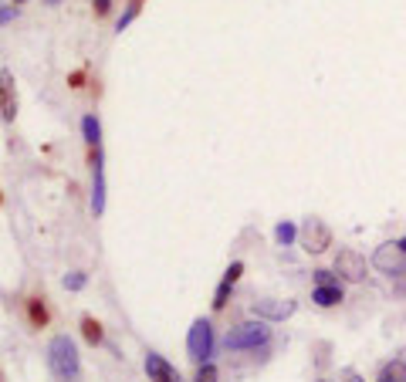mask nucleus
Here are the masks:
<instances>
[{"mask_svg":"<svg viewBox=\"0 0 406 382\" xmlns=\"http://www.w3.org/2000/svg\"><path fill=\"white\" fill-rule=\"evenodd\" d=\"M142 3H146V0H125V10L116 17V34H122V31L142 14Z\"/></svg>","mask_w":406,"mask_h":382,"instance_id":"2eb2a0df","label":"nucleus"},{"mask_svg":"<svg viewBox=\"0 0 406 382\" xmlns=\"http://www.w3.org/2000/svg\"><path fill=\"white\" fill-rule=\"evenodd\" d=\"M24 318L28 325L38 332V328H47L51 325V308H47V298L44 295H28L24 298Z\"/></svg>","mask_w":406,"mask_h":382,"instance_id":"9b49d317","label":"nucleus"},{"mask_svg":"<svg viewBox=\"0 0 406 382\" xmlns=\"http://www.w3.org/2000/svg\"><path fill=\"white\" fill-rule=\"evenodd\" d=\"M0 382H7V379H3V369H0Z\"/></svg>","mask_w":406,"mask_h":382,"instance_id":"2f4dec72","label":"nucleus"},{"mask_svg":"<svg viewBox=\"0 0 406 382\" xmlns=\"http://www.w3.org/2000/svg\"><path fill=\"white\" fill-rule=\"evenodd\" d=\"M61 284H65V291H85V284H88V274H85V270H68Z\"/></svg>","mask_w":406,"mask_h":382,"instance_id":"aec40b11","label":"nucleus"},{"mask_svg":"<svg viewBox=\"0 0 406 382\" xmlns=\"http://www.w3.org/2000/svg\"><path fill=\"white\" fill-rule=\"evenodd\" d=\"M268 342H271V325L261 321V318L241 321V325H234L224 335V348L227 352H257L261 345H268Z\"/></svg>","mask_w":406,"mask_h":382,"instance_id":"f03ea898","label":"nucleus"},{"mask_svg":"<svg viewBox=\"0 0 406 382\" xmlns=\"http://www.w3.org/2000/svg\"><path fill=\"white\" fill-rule=\"evenodd\" d=\"M213 325H210V318H193V325H190V332H186V355H190V362H210V355H213Z\"/></svg>","mask_w":406,"mask_h":382,"instance_id":"7ed1b4c3","label":"nucleus"},{"mask_svg":"<svg viewBox=\"0 0 406 382\" xmlns=\"http://www.w3.org/2000/svg\"><path fill=\"white\" fill-rule=\"evenodd\" d=\"M376 382H393V379H386V376H379V379H376Z\"/></svg>","mask_w":406,"mask_h":382,"instance_id":"c756f323","label":"nucleus"},{"mask_svg":"<svg viewBox=\"0 0 406 382\" xmlns=\"http://www.w3.org/2000/svg\"><path fill=\"white\" fill-rule=\"evenodd\" d=\"M78 328H81V339L92 345V348H98V345H105V325L95 318V315H81V321H78Z\"/></svg>","mask_w":406,"mask_h":382,"instance_id":"f8f14e48","label":"nucleus"},{"mask_svg":"<svg viewBox=\"0 0 406 382\" xmlns=\"http://www.w3.org/2000/svg\"><path fill=\"white\" fill-rule=\"evenodd\" d=\"M295 311H298V301H295V298H257V301H250V318H261V321H268V325L288 321Z\"/></svg>","mask_w":406,"mask_h":382,"instance_id":"39448f33","label":"nucleus"},{"mask_svg":"<svg viewBox=\"0 0 406 382\" xmlns=\"http://www.w3.org/2000/svg\"><path fill=\"white\" fill-rule=\"evenodd\" d=\"M17 14H21V7H17V3H3V7H0V28H3V24H10Z\"/></svg>","mask_w":406,"mask_h":382,"instance_id":"393cba45","label":"nucleus"},{"mask_svg":"<svg viewBox=\"0 0 406 382\" xmlns=\"http://www.w3.org/2000/svg\"><path fill=\"white\" fill-rule=\"evenodd\" d=\"M14 3H28V0H14Z\"/></svg>","mask_w":406,"mask_h":382,"instance_id":"473e14b6","label":"nucleus"},{"mask_svg":"<svg viewBox=\"0 0 406 382\" xmlns=\"http://www.w3.org/2000/svg\"><path fill=\"white\" fill-rule=\"evenodd\" d=\"M0 206H3V190H0Z\"/></svg>","mask_w":406,"mask_h":382,"instance_id":"7c9ffc66","label":"nucleus"},{"mask_svg":"<svg viewBox=\"0 0 406 382\" xmlns=\"http://www.w3.org/2000/svg\"><path fill=\"white\" fill-rule=\"evenodd\" d=\"M315 382H328V379H315Z\"/></svg>","mask_w":406,"mask_h":382,"instance_id":"72a5a7b5","label":"nucleus"},{"mask_svg":"<svg viewBox=\"0 0 406 382\" xmlns=\"http://www.w3.org/2000/svg\"><path fill=\"white\" fill-rule=\"evenodd\" d=\"M369 264L379 270V274L400 277V274H406V254L400 251L396 240H386V244H379V247L372 251V261H369Z\"/></svg>","mask_w":406,"mask_h":382,"instance_id":"0eeeda50","label":"nucleus"},{"mask_svg":"<svg viewBox=\"0 0 406 382\" xmlns=\"http://www.w3.org/2000/svg\"><path fill=\"white\" fill-rule=\"evenodd\" d=\"M298 247L305 251V254H325L328 247H332V230H328V224L325 220H319V217H308L301 227H298Z\"/></svg>","mask_w":406,"mask_h":382,"instance_id":"20e7f679","label":"nucleus"},{"mask_svg":"<svg viewBox=\"0 0 406 382\" xmlns=\"http://www.w3.org/2000/svg\"><path fill=\"white\" fill-rule=\"evenodd\" d=\"M0 118H3L7 125L17 118V85H14L10 68L0 72Z\"/></svg>","mask_w":406,"mask_h":382,"instance_id":"9d476101","label":"nucleus"},{"mask_svg":"<svg viewBox=\"0 0 406 382\" xmlns=\"http://www.w3.org/2000/svg\"><path fill=\"white\" fill-rule=\"evenodd\" d=\"M81 139H85V146H88V149L102 146V122H98V115H95V112L81 115Z\"/></svg>","mask_w":406,"mask_h":382,"instance_id":"ddd939ff","label":"nucleus"},{"mask_svg":"<svg viewBox=\"0 0 406 382\" xmlns=\"http://www.w3.org/2000/svg\"><path fill=\"white\" fill-rule=\"evenodd\" d=\"M44 3H47V7H58V3H61V0H44Z\"/></svg>","mask_w":406,"mask_h":382,"instance_id":"c85d7f7f","label":"nucleus"},{"mask_svg":"<svg viewBox=\"0 0 406 382\" xmlns=\"http://www.w3.org/2000/svg\"><path fill=\"white\" fill-rule=\"evenodd\" d=\"M312 301L319 308H335L345 301V288L335 284V288H312Z\"/></svg>","mask_w":406,"mask_h":382,"instance_id":"4468645a","label":"nucleus"},{"mask_svg":"<svg viewBox=\"0 0 406 382\" xmlns=\"http://www.w3.org/2000/svg\"><path fill=\"white\" fill-rule=\"evenodd\" d=\"M88 166H92V213H105V153L102 146L88 149Z\"/></svg>","mask_w":406,"mask_h":382,"instance_id":"6e6552de","label":"nucleus"},{"mask_svg":"<svg viewBox=\"0 0 406 382\" xmlns=\"http://www.w3.org/2000/svg\"><path fill=\"white\" fill-rule=\"evenodd\" d=\"M193 382H220V369H217L213 362H203V365H197Z\"/></svg>","mask_w":406,"mask_h":382,"instance_id":"412c9836","label":"nucleus"},{"mask_svg":"<svg viewBox=\"0 0 406 382\" xmlns=\"http://www.w3.org/2000/svg\"><path fill=\"white\" fill-rule=\"evenodd\" d=\"M383 376H386V379H393V382H406V362H403V359L386 362V365H383Z\"/></svg>","mask_w":406,"mask_h":382,"instance_id":"6ab92c4d","label":"nucleus"},{"mask_svg":"<svg viewBox=\"0 0 406 382\" xmlns=\"http://www.w3.org/2000/svg\"><path fill=\"white\" fill-rule=\"evenodd\" d=\"M295 240H298V227H295L291 220H278V224H275V244H278V247H291Z\"/></svg>","mask_w":406,"mask_h":382,"instance_id":"dca6fc26","label":"nucleus"},{"mask_svg":"<svg viewBox=\"0 0 406 382\" xmlns=\"http://www.w3.org/2000/svg\"><path fill=\"white\" fill-rule=\"evenodd\" d=\"M231 295H234V284H227V281L220 277V284H217V291H213V301H210V308H213V315H220V311L227 308V301H231Z\"/></svg>","mask_w":406,"mask_h":382,"instance_id":"f3484780","label":"nucleus"},{"mask_svg":"<svg viewBox=\"0 0 406 382\" xmlns=\"http://www.w3.org/2000/svg\"><path fill=\"white\" fill-rule=\"evenodd\" d=\"M312 281H315V288H335V284H342L339 281V274L328 268H315L312 270Z\"/></svg>","mask_w":406,"mask_h":382,"instance_id":"a211bd4d","label":"nucleus"},{"mask_svg":"<svg viewBox=\"0 0 406 382\" xmlns=\"http://www.w3.org/2000/svg\"><path fill=\"white\" fill-rule=\"evenodd\" d=\"M396 244H400V251H403V254H406V237H400V240H396Z\"/></svg>","mask_w":406,"mask_h":382,"instance_id":"cd10ccee","label":"nucleus"},{"mask_svg":"<svg viewBox=\"0 0 406 382\" xmlns=\"http://www.w3.org/2000/svg\"><path fill=\"white\" fill-rule=\"evenodd\" d=\"M47 369L58 382H81V355L75 339L54 335L47 342Z\"/></svg>","mask_w":406,"mask_h":382,"instance_id":"f257e3e1","label":"nucleus"},{"mask_svg":"<svg viewBox=\"0 0 406 382\" xmlns=\"http://www.w3.org/2000/svg\"><path fill=\"white\" fill-rule=\"evenodd\" d=\"M335 382H365L363 372L359 369H352V365H345V369H339V379Z\"/></svg>","mask_w":406,"mask_h":382,"instance_id":"b1692460","label":"nucleus"},{"mask_svg":"<svg viewBox=\"0 0 406 382\" xmlns=\"http://www.w3.org/2000/svg\"><path fill=\"white\" fill-rule=\"evenodd\" d=\"M85 81H88V68H78V72H72V75H68V88H75V92H78V88H85Z\"/></svg>","mask_w":406,"mask_h":382,"instance_id":"a878e982","label":"nucleus"},{"mask_svg":"<svg viewBox=\"0 0 406 382\" xmlns=\"http://www.w3.org/2000/svg\"><path fill=\"white\" fill-rule=\"evenodd\" d=\"M142 369H146V379H149V382H183L180 369H176L173 362H166L160 352H146Z\"/></svg>","mask_w":406,"mask_h":382,"instance_id":"1a4fd4ad","label":"nucleus"},{"mask_svg":"<svg viewBox=\"0 0 406 382\" xmlns=\"http://www.w3.org/2000/svg\"><path fill=\"white\" fill-rule=\"evenodd\" d=\"M335 274H339V281H345V284H363L365 274H369V264H365V257L359 251H352V247H342L339 254H335Z\"/></svg>","mask_w":406,"mask_h":382,"instance_id":"423d86ee","label":"nucleus"},{"mask_svg":"<svg viewBox=\"0 0 406 382\" xmlns=\"http://www.w3.org/2000/svg\"><path fill=\"white\" fill-rule=\"evenodd\" d=\"M241 274H244V261H231V268L224 270V281L237 288V281H241Z\"/></svg>","mask_w":406,"mask_h":382,"instance_id":"5701e85b","label":"nucleus"},{"mask_svg":"<svg viewBox=\"0 0 406 382\" xmlns=\"http://www.w3.org/2000/svg\"><path fill=\"white\" fill-rule=\"evenodd\" d=\"M328 348H332L328 342H315V345H312V352H315V362H319V369H325V365H328V355H325Z\"/></svg>","mask_w":406,"mask_h":382,"instance_id":"bb28decb","label":"nucleus"},{"mask_svg":"<svg viewBox=\"0 0 406 382\" xmlns=\"http://www.w3.org/2000/svg\"><path fill=\"white\" fill-rule=\"evenodd\" d=\"M112 7H116V0H92V14H95L98 21H105V17L112 14Z\"/></svg>","mask_w":406,"mask_h":382,"instance_id":"4be33fe9","label":"nucleus"}]
</instances>
